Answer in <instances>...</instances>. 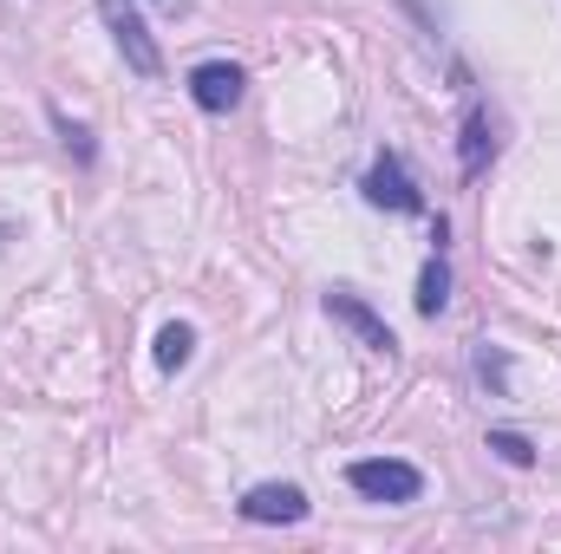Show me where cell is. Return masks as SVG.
<instances>
[{"label":"cell","instance_id":"cell-7","mask_svg":"<svg viewBox=\"0 0 561 554\" xmlns=\"http://www.w3.org/2000/svg\"><path fill=\"white\" fill-rule=\"evenodd\" d=\"M190 353H196V326L170 320V326L157 333V366H163V372H183V366H190Z\"/></svg>","mask_w":561,"mask_h":554},{"label":"cell","instance_id":"cell-1","mask_svg":"<svg viewBox=\"0 0 561 554\" xmlns=\"http://www.w3.org/2000/svg\"><path fill=\"white\" fill-rule=\"evenodd\" d=\"M346 483H353L366 503H392V509L424 496V476L412 463H399V457H359V463L346 470Z\"/></svg>","mask_w":561,"mask_h":554},{"label":"cell","instance_id":"cell-3","mask_svg":"<svg viewBox=\"0 0 561 554\" xmlns=\"http://www.w3.org/2000/svg\"><path fill=\"white\" fill-rule=\"evenodd\" d=\"M366 203H379V209H399V216H419V209H424L419 183L405 176V163H399L392 150H379V157H373V170H366Z\"/></svg>","mask_w":561,"mask_h":554},{"label":"cell","instance_id":"cell-6","mask_svg":"<svg viewBox=\"0 0 561 554\" xmlns=\"http://www.w3.org/2000/svg\"><path fill=\"white\" fill-rule=\"evenodd\" d=\"M242 516L249 522H307V496L294 483H255L242 496Z\"/></svg>","mask_w":561,"mask_h":554},{"label":"cell","instance_id":"cell-8","mask_svg":"<svg viewBox=\"0 0 561 554\" xmlns=\"http://www.w3.org/2000/svg\"><path fill=\"white\" fill-rule=\"evenodd\" d=\"M444 300H450V268H444V255H431L419 275V313H444Z\"/></svg>","mask_w":561,"mask_h":554},{"label":"cell","instance_id":"cell-4","mask_svg":"<svg viewBox=\"0 0 561 554\" xmlns=\"http://www.w3.org/2000/svg\"><path fill=\"white\" fill-rule=\"evenodd\" d=\"M242 66H229V59H209V66H196L190 72V99L203 105V112H236L242 105Z\"/></svg>","mask_w":561,"mask_h":554},{"label":"cell","instance_id":"cell-9","mask_svg":"<svg viewBox=\"0 0 561 554\" xmlns=\"http://www.w3.org/2000/svg\"><path fill=\"white\" fill-rule=\"evenodd\" d=\"M490 450H496L503 463H516V470H529V463H536V450H529L516 430H490Z\"/></svg>","mask_w":561,"mask_h":554},{"label":"cell","instance_id":"cell-2","mask_svg":"<svg viewBox=\"0 0 561 554\" xmlns=\"http://www.w3.org/2000/svg\"><path fill=\"white\" fill-rule=\"evenodd\" d=\"M99 13H105V26H112V39H118L125 66H131L138 79H157V72H163V53L150 46V33H144L138 7H131V0H99Z\"/></svg>","mask_w":561,"mask_h":554},{"label":"cell","instance_id":"cell-5","mask_svg":"<svg viewBox=\"0 0 561 554\" xmlns=\"http://www.w3.org/2000/svg\"><path fill=\"white\" fill-rule=\"evenodd\" d=\"M327 313H333L340 326H353V333H359L373 353H392V346H399V339H392V326H386V320H379V313H373L359 293H340V287H333V293H327Z\"/></svg>","mask_w":561,"mask_h":554},{"label":"cell","instance_id":"cell-10","mask_svg":"<svg viewBox=\"0 0 561 554\" xmlns=\"http://www.w3.org/2000/svg\"><path fill=\"white\" fill-rule=\"evenodd\" d=\"M483 157H490V138H483V118L470 112V125H463V170H483Z\"/></svg>","mask_w":561,"mask_h":554}]
</instances>
